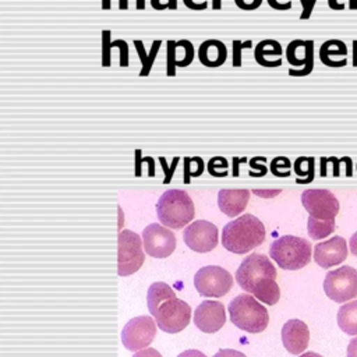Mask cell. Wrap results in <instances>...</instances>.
I'll return each instance as SVG.
<instances>
[{
    "mask_svg": "<svg viewBox=\"0 0 357 357\" xmlns=\"http://www.w3.org/2000/svg\"><path fill=\"white\" fill-rule=\"evenodd\" d=\"M112 47H117L119 49V66L120 67H127L128 63H130V59H128V53H130L128 43L124 39H114L112 42Z\"/></svg>",
    "mask_w": 357,
    "mask_h": 357,
    "instance_id": "d6a6232c",
    "label": "cell"
},
{
    "mask_svg": "<svg viewBox=\"0 0 357 357\" xmlns=\"http://www.w3.org/2000/svg\"><path fill=\"white\" fill-rule=\"evenodd\" d=\"M257 162H258V156L250 159V166H251L252 169H257V172H254V170H250V172H248V174H250L251 177H262V176H265L266 172H268V169H266L265 165H258Z\"/></svg>",
    "mask_w": 357,
    "mask_h": 357,
    "instance_id": "74e56055",
    "label": "cell"
},
{
    "mask_svg": "<svg viewBox=\"0 0 357 357\" xmlns=\"http://www.w3.org/2000/svg\"><path fill=\"white\" fill-rule=\"evenodd\" d=\"M236 282L245 293H251L268 305L276 304L280 298L276 268L265 254L254 252L245 257L236 272Z\"/></svg>",
    "mask_w": 357,
    "mask_h": 357,
    "instance_id": "6da1fadb",
    "label": "cell"
},
{
    "mask_svg": "<svg viewBox=\"0 0 357 357\" xmlns=\"http://www.w3.org/2000/svg\"><path fill=\"white\" fill-rule=\"evenodd\" d=\"M325 294L335 303L350 301L357 297V269L344 265L329 271L324 280Z\"/></svg>",
    "mask_w": 357,
    "mask_h": 357,
    "instance_id": "52a82bcc",
    "label": "cell"
},
{
    "mask_svg": "<svg viewBox=\"0 0 357 357\" xmlns=\"http://www.w3.org/2000/svg\"><path fill=\"white\" fill-rule=\"evenodd\" d=\"M176 293L174 290L163 282H155L149 286L148 289V294H146V303H148V310L151 312V315H156L158 308L162 303L174 298Z\"/></svg>",
    "mask_w": 357,
    "mask_h": 357,
    "instance_id": "44dd1931",
    "label": "cell"
},
{
    "mask_svg": "<svg viewBox=\"0 0 357 357\" xmlns=\"http://www.w3.org/2000/svg\"><path fill=\"white\" fill-rule=\"evenodd\" d=\"M230 321L241 331L250 333L262 332L269 324L266 308L251 294L241 293L236 296L227 307Z\"/></svg>",
    "mask_w": 357,
    "mask_h": 357,
    "instance_id": "277c9868",
    "label": "cell"
},
{
    "mask_svg": "<svg viewBox=\"0 0 357 357\" xmlns=\"http://www.w3.org/2000/svg\"><path fill=\"white\" fill-rule=\"evenodd\" d=\"M112 32L105 29L100 32V63L103 67L112 64Z\"/></svg>",
    "mask_w": 357,
    "mask_h": 357,
    "instance_id": "484cf974",
    "label": "cell"
},
{
    "mask_svg": "<svg viewBox=\"0 0 357 357\" xmlns=\"http://www.w3.org/2000/svg\"><path fill=\"white\" fill-rule=\"evenodd\" d=\"M183 3H184V6H185L187 8H190V10H192V11H202V10H206L208 6H209L206 0H204V1H201V3H198V1H195V0H183Z\"/></svg>",
    "mask_w": 357,
    "mask_h": 357,
    "instance_id": "60d3db41",
    "label": "cell"
},
{
    "mask_svg": "<svg viewBox=\"0 0 357 357\" xmlns=\"http://www.w3.org/2000/svg\"><path fill=\"white\" fill-rule=\"evenodd\" d=\"M204 160L199 156L184 158V183L188 184L191 177H198L204 172Z\"/></svg>",
    "mask_w": 357,
    "mask_h": 357,
    "instance_id": "cb8c5ba5",
    "label": "cell"
},
{
    "mask_svg": "<svg viewBox=\"0 0 357 357\" xmlns=\"http://www.w3.org/2000/svg\"><path fill=\"white\" fill-rule=\"evenodd\" d=\"M132 43H134V47H135L137 54H138V57H139L141 66H142V64H145V61H146V57H148V53H149V52H146V50H145V45H144V42H142V40H139V39H135Z\"/></svg>",
    "mask_w": 357,
    "mask_h": 357,
    "instance_id": "ab89813d",
    "label": "cell"
},
{
    "mask_svg": "<svg viewBox=\"0 0 357 357\" xmlns=\"http://www.w3.org/2000/svg\"><path fill=\"white\" fill-rule=\"evenodd\" d=\"M252 192L258 197H262V198H273L275 195L280 194L282 190H252Z\"/></svg>",
    "mask_w": 357,
    "mask_h": 357,
    "instance_id": "f6af8a7d",
    "label": "cell"
},
{
    "mask_svg": "<svg viewBox=\"0 0 357 357\" xmlns=\"http://www.w3.org/2000/svg\"><path fill=\"white\" fill-rule=\"evenodd\" d=\"M337 325L346 335H357V300L349 301L339 308Z\"/></svg>",
    "mask_w": 357,
    "mask_h": 357,
    "instance_id": "7402d4cb",
    "label": "cell"
},
{
    "mask_svg": "<svg viewBox=\"0 0 357 357\" xmlns=\"http://www.w3.org/2000/svg\"><path fill=\"white\" fill-rule=\"evenodd\" d=\"M349 247H350V251L353 255L357 257V231L350 237V241H349Z\"/></svg>",
    "mask_w": 357,
    "mask_h": 357,
    "instance_id": "f907efd6",
    "label": "cell"
},
{
    "mask_svg": "<svg viewBox=\"0 0 357 357\" xmlns=\"http://www.w3.org/2000/svg\"><path fill=\"white\" fill-rule=\"evenodd\" d=\"M227 59V47L219 39H206L198 47V60L209 68L223 66Z\"/></svg>",
    "mask_w": 357,
    "mask_h": 357,
    "instance_id": "ac0fdd59",
    "label": "cell"
},
{
    "mask_svg": "<svg viewBox=\"0 0 357 357\" xmlns=\"http://www.w3.org/2000/svg\"><path fill=\"white\" fill-rule=\"evenodd\" d=\"M347 357H357V336L349 342Z\"/></svg>",
    "mask_w": 357,
    "mask_h": 357,
    "instance_id": "bcb514c9",
    "label": "cell"
},
{
    "mask_svg": "<svg viewBox=\"0 0 357 357\" xmlns=\"http://www.w3.org/2000/svg\"><path fill=\"white\" fill-rule=\"evenodd\" d=\"M282 342L289 353L301 354L310 342L307 324L300 319H289L282 328Z\"/></svg>",
    "mask_w": 357,
    "mask_h": 357,
    "instance_id": "2e32d148",
    "label": "cell"
},
{
    "mask_svg": "<svg viewBox=\"0 0 357 357\" xmlns=\"http://www.w3.org/2000/svg\"><path fill=\"white\" fill-rule=\"evenodd\" d=\"M328 6H329V8H332L335 11H342L346 7L344 3H342L339 0H328Z\"/></svg>",
    "mask_w": 357,
    "mask_h": 357,
    "instance_id": "c3c4849f",
    "label": "cell"
},
{
    "mask_svg": "<svg viewBox=\"0 0 357 357\" xmlns=\"http://www.w3.org/2000/svg\"><path fill=\"white\" fill-rule=\"evenodd\" d=\"M151 7L156 11L163 10H176L177 8V0H151Z\"/></svg>",
    "mask_w": 357,
    "mask_h": 357,
    "instance_id": "e575fe53",
    "label": "cell"
},
{
    "mask_svg": "<svg viewBox=\"0 0 357 357\" xmlns=\"http://www.w3.org/2000/svg\"><path fill=\"white\" fill-rule=\"evenodd\" d=\"M146 162L149 165V176H153L155 174V160L151 156H146V158H142L141 156V149H137L135 151V173L137 176H141V165Z\"/></svg>",
    "mask_w": 357,
    "mask_h": 357,
    "instance_id": "836d02e7",
    "label": "cell"
},
{
    "mask_svg": "<svg viewBox=\"0 0 357 357\" xmlns=\"http://www.w3.org/2000/svg\"><path fill=\"white\" fill-rule=\"evenodd\" d=\"M252 47V40H233L231 42V49H233V56H231V63L234 67H240L243 64V56H241V50L243 49H250Z\"/></svg>",
    "mask_w": 357,
    "mask_h": 357,
    "instance_id": "1f68e13d",
    "label": "cell"
},
{
    "mask_svg": "<svg viewBox=\"0 0 357 357\" xmlns=\"http://www.w3.org/2000/svg\"><path fill=\"white\" fill-rule=\"evenodd\" d=\"M222 8V0H212V10H220Z\"/></svg>",
    "mask_w": 357,
    "mask_h": 357,
    "instance_id": "9f6ffc18",
    "label": "cell"
},
{
    "mask_svg": "<svg viewBox=\"0 0 357 357\" xmlns=\"http://www.w3.org/2000/svg\"><path fill=\"white\" fill-rule=\"evenodd\" d=\"M177 47L184 49V57L177 61V67H188L192 63L194 56H195L194 45L188 39H180V40H177Z\"/></svg>",
    "mask_w": 357,
    "mask_h": 357,
    "instance_id": "4dcf8cb0",
    "label": "cell"
},
{
    "mask_svg": "<svg viewBox=\"0 0 357 357\" xmlns=\"http://www.w3.org/2000/svg\"><path fill=\"white\" fill-rule=\"evenodd\" d=\"M307 229H308V234H310V237L312 240L325 238L326 236L333 233V230H335V219L321 220V219H315L312 216H308Z\"/></svg>",
    "mask_w": 357,
    "mask_h": 357,
    "instance_id": "603a6c76",
    "label": "cell"
},
{
    "mask_svg": "<svg viewBox=\"0 0 357 357\" xmlns=\"http://www.w3.org/2000/svg\"><path fill=\"white\" fill-rule=\"evenodd\" d=\"M347 46L340 39L325 40L319 47V60L331 68H340L347 64Z\"/></svg>",
    "mask_w": 357,
    "mask_h": 357,
    "instance_id": "d6986e66",
    "label": "cell"
},
{
    "mask_svg": "<svg viewBox=\"0 0 357 357\" xmlns=\"http://www.w3.org/2000/svg\"><path fill=\"white\" fill-rule=\"evenodd\" d=\"M142 243L148 255L166 258L176 248V236L162 223H151L142 230Z\"/></svg>",
    "mask_w": 357,
    "mask_h": 357,
    "instance_id": "7c38bea8",
    "label": "cell"
},
{
    "mask_svg": "<svg viewBox=\"0 0 357 357\" xmlns=\"http://www.w3.org/2000/svg\"><path fill=\"white\" fill-rule=\"evenodd\" d=\"M183 240L192 251H212L218 245V227L205 219L191 222L183 231Z\"/></svg>",
    "mask_w": 357,
    "mask_h": 357,
    "instance_id": "4fadbf2b",
    "label": "cell"
},
{
    "mask_svg": "<svg viewBox=\"0 0 357 357\" xmlns=\"http://www.w3.org/2000/svg\"><path fill=\"white\" fill-rule=\"evenodd\" d=\"M117 272L120 276L135 273L145 261L144 243L132 230H120L117 238Z\"/></svg>",
    "mask_w": 357,
    "mask_h": 357,
    "instance_id": "8992f818",
    "label": "cell"
},
{
    "mask_svg": "<svg viewBox=\"0 0 357 357\" xmlns=\"http://www.w3.org/2000/svg\"><path fill=\"white\" fill-rule=\"evenodd\" d=\"M229 163L223 156H215L208 162V172L213 177H226Z\"/></svg>",
    "mask_w": 357,
    "mask_h": 357,
    "instance_id": "f1b7e54d",
    "label": "cell"
},
{
    "mask_svg": "<svg viewBox=\"0 0 357 357\" xmlns=\"http://www.w3.org/2000/svg\"><path fill=\"white\" fill-rule=\"evenodd\" d=\"M282 53H283V49L278 40L264 39L255 45L254 59L259 66L273 68V67L282 66V59L279 57L276 60H266V56H282Z\"/></svg>",
    "mask_w": 357,
    "mask_h": 357,
    "instance_id": "ffe728a7",
    "label": "cell"
},
{
    "mask_svg": "<svg viewBox=\"0 0 357 357\" xmlns=\"http://www.w3.org/2000/svg\"><path fill=\"white\" fill-rule=\"evenodd\" d=\"M177 357H206L202 351L195 350V349H190V350H184L183 353H180Z\"/></svg>",
    "mask_w": 357,
    "mask_h": 357,
    "instance_id": "7dc6e473",
    "label": "cell"
},
{
    "mask_svg": "<svg viewBox=\"0 0 357 357\" xmlns=\"http://www.w3.org/2000/svg\"><path fill=\"white\" fill-rule=\"evenodd\" d=\"M132 357H162V354H160L156 349L145 347V349H142V350L135 351Z\"/></svg>",
    "mask_w": 357,
    "mask_h": 357,
    "instance_id": "7bdbcfd3",
    "label": "cell"
},
{
    "mask_svg": "<svg viewBox=\"0 0 357 357\" xmlns=\"http://www.w3.org/2000/svg\"><path fill=\"white\" fill-rule=\"evenodd\" d=\"M301 204L310 216L321 220L335 219L340 209L335 194L325 188L305 190L301 194Z\"/></svg>",
    "mask_w": 357,
    "mask_h": 357,
    "instance_id": "8fae6325",
    "label": "cell"
},
{
    "mask_svg": "<svg viewBox=\"0 0 357 357\" xmlns=\"http://www.w3.org/2000/svg\"><path fill=\"white\" fill-rule=\"evenodd\" d=\"M291 163L286 156H276L271 160V173L276 177H289Z\"/></svg>",
    "mask_w": 357,
    "mask_h": 357,
    "instance_id": "83f0119b",
    "label": "cell"
},
{
    "mask_svg": "<svg viewBox=\"0 0 357 357\" xmlns=\"http://www.w3.org/2000/svg\"><path fill=\"white\" fill-rule=\"evenodd\" d=\"M160 45H162V40H159V39L152 42L151 50H149L148 57H146V61H145V64L141 66L139 77H148V75H149V73H151V70H152V67H153V63H155V60H156V54H158V52H159V49H160Z\"/></svg>",
    "mask_w": 357,
    "mask_h": 357,
    "instance_id": "f546056e",
    "label": "cell"
},
{
    "mask_svg": "<svg viewBox=\"0 0 357 357\" xmlns=\"http://www.w3.org/2000/svg\"><path fill=\"white\" fill-rule=\"evenodd\" d=\"M298 357H322V356L314 351H307V353H301Z\"/></svg>",
    "mask_w": 357,
    "mask_h": 357,
    "instance_id": "11a10c76",
    "label": "cell"
},
{
    "mask_svg": "<svg viewBox=\"0 0 357 357\" xmlns=\"http://www.w3.org/2000/svg\"><path fill=\"white\" fill-rule=\"evenodd\" d=\"M159 162L162 163V167H163V170H165V180H163V183H169L170 180H172V176H173V173H174V170H176V166H177V163H178V158H174L173 160H172V165L167 167V165H166V159L165 158H159Z\"/></svg>",
    "mask_w": 357,
    "mask_h": 357,
    "instance_id": "d590c367",
    "label": "cell"
},
{
    "mask_svg": "<svg viewBox=\"0 0 357 357\" xmlns=\"http://www.w3.org/2000/svg\"><path fill=\"white\" fill-rule=\"evenodd\" d=\"M135 8L137 10H145V0H137L135 1Z\"/></svg>",
    "mask_w": 357,
    "mask_h": 357,
    "instance_id": "6f0895ef",
    "label": "cell"
},
{
    "mask_svg": "<svg viewBox=\"0 0 357 357\" xmlns=\"http://www.w3.org/2000/svg\"><path fill=\"white\" fill-rule=\"evenodd\" d=\"M194 286L204 297H222L233 286V276L222 266L206 265L194 276Z\"/></svg>",
    "mask_w": 357,
    "mask_h": 357,
    "instance_id": "ba28073f",
    "label": "cell"
},
{
    "mask_svg": "<svg viewBox=\"0 0 357 357\" xmlns=\"http://www.w3.org/2000/svg\"><path fill=\"white\" fill-rule=\"evenodd\" d=\"M236 6L244 11H254L261 7L262 0H234Z\"/></svg>",
    "mask_w": 357,
    "mask_h": 357,
    "instance_id": "8d00e7d4",
    "label": "cell"
},
{
    "mask_svg": "<svg viewBox=\"0 0 357 357\" xmlns=\"http://www.w3.org/2000/svg\"><path fill=\"white\" fill-rule=\"evenodd\" d=\"M156 322L149 315L131 318L121 331V342L127 350L138 351L152 343L156 336Z\"/></svg>",
    "mask_w": 357,
    "mask_h": 357,
    "instance_id": "9c48e42d",
    "label": "cell"
},
{
    "mask_svg": "<svg viewBox=\"0 0 357 357\" xmlns=\"http://www.w3.org/2000/svg\"><path fill=\"white\" fill-rule=\"evenodd\" d=\"M250 194L245 188H223L218 192V206L226 216L234 218L244 212Z\"/></svg>",
    "mask_w": 357,
    "mask_h": 357,
    "instance_id": "e0dca14e",
    "label": "cell"
},
{
    "mask_svg": "<svg viewBox=\"0 0 357 357\" xmlns=\"http://www.w3.org/2000/svg\"><path fill=\"white\" fill-rule=\"evenodd\" d=\"M177 42L167 40L166 42V75L174 77L177 70Z\"/></svg>",
    "mask_w": 357,
    "mask_h": 357,
    "instance_id": "4316f807",
    "label": "cell"
},
{
    "mask_svg": "<svg viewBox=\"0 0 357 357\" xmlns=\"http://www.w3.org/2000/svg\"><path fill=\"white\" fill-rule=\"evenodd\" d=\"M315 159L311 156V160H310V165L307 167L303 166V156L297 158L294 160V165H293V169H294V173L300 177H305V178H297L296 183L298 184H307V183H311L314 180V170H315Z\"/></svg>",
    "mask_w": 357,
    "mask_h": 357,
    "instance_id": "d4e9b609",
    "label": "cell"
},
{
    "mask_svg": "<svg viewBox=\"0 0 357 357\" xmlns=\"http://www.w3.org/2000/svg\"><path fill=\"white\" fill-rule=\"evenodd\" d=\"M155 318L159 329L167 333H177L190 324L191 308L184 300L174 297L159 305Z\"/></svg>",
    "mask_w": 357,
    "mask_h": 357,
    "instance_id": "30bf717a",
    "label": "cell"
},
{
    "mask_svg": "<svg viewBox=\"0 0 357 357\" xmlns=\"http://www.w3.org/2000/svg\"><path fill=\"white\" fill-rule=\"evenodd\" d=\"M213 357H247L244 353L233 349H222Z\"/></svg>",
    "mask_w": 357,
    "mask_h": 357,
    "instance_id": "ee69618b",
    "label": "cell"
},
{
    "mask_svg": "<svg viewBox=\"0 0 357 357\" xmlns=\"http://www.w3.org/2000/svg\"><path fill=\"white\" fill-rule=\"evenodd\" d=\"M100 7L102 10H110L112 8V0H100Z\"/></svg>",
    "mask_w": 357,
    "mask_h": 357,
    "instance_id": "f5cc1de1",
    "label": "cell"
},
{
    "mask_svg": "<svg viewBox=\"0 0 357 357\" xmlns=\"http://www.w3.org/2000/svg\"><path fill=\"white\" fill-rule=\"evenodd\" d=\"M247 162V158H233V176H238V165Z\"/></svg>",
    "mask_w": 357,
    "mask_h": 357,
    "instance_id": "681fc988",
    "label": "cell"
},
{
    "mask_svg": "<svg viewBox=\"0 0 357 357\" xmlns=\"http://www.w3.org/2000/svg\"><path fill=\"white\" fill-rule=\"evenodd\" d=\"M347 258V243L343 237L335 236L314 247V261L321 268H332Z\"/></svg>",
    "mask_w": 357,
    "mask_h": 357,
    "instance_id": "9a60e30c",
    "label": "cell"
},
{
    "mask_svg": "<svg viewBox=\"0 0 357 357\" xmlns=\"http://www.w3.org/2000/svg\"><path fill=\"white\" fill-rule=\"evenodd\" d=\"M265 238V226L254 215L245 213L226 223L222 231V245L234 254H245Z\"/></svg>",
    "mask_w": 357,
    "mask_h": 357,
    "instance_id": "7a4b0ae2",
    "label": "cell"
},
{
    "mask_svg": "<svg viewBox=\"0 0 357 357\" xmlns=\"http://www.w3.org/2000/svg\"><path fill=\"white\" fill-rule=\"evenodd\" d=\"M269 257L286 271H297L311 261V244L296 236H282L271 244Z\"/></svg>",
    "mask_w": 357,
    "mask_h": 357,
    "instance_id": "5b68a950",
    "label": "cell"
},
{
    "mask_svg": "<svg viewBox=\"0 0 357 357\" xmlns=\"http://www.w3.org/2000/svg\"><path fill=\"white\" fill-rule=\"evenodd\" d=\"M128 8V0H119V10H127Z\"/></svg>",
    "mask_w": 357,
    "mask_h": 357,
    "instance_id": "db71d44e",
    "label": "cell"
},
{
    "mask_svg": "<svg viewBox=\"0 0 357 357\" xmlns=\"http://www.w3.org/2000/svg\"><path fill=\"white\" fill-rule=\"evenodd\" d=\"M268 1V6L273 10H278V11H287L291 8L293 3L291 1H286V3H280L279 0H266Z\"/></svg>",
    "mask_w": 357,
    "mask_h": 357,
    "instance_id": "b9f144b4",
    "label": "cell"
},
{
    "mask_svg": "<svg viewBox=\"0 0 357 357\" xmlns=\"http://www.w3.org/2000/svg\"><path fill=\"white\" fill-rule=\"evenodd\" d=\"M159 222L169 229H181L191 223L195 208L191 197L184 190L172 188L165 191L156 202Z\"/></svg>",
    "mask_w": 357,
    "mask_h": 357,
    "instance_id": "3957f363",
    "label": "cell"
},
{
    "mask_svg": "<svg viewBox=\"0 0 357 357\" xmlns=\"http://www.w3.org/2000/svg\"><path fill=\"white\" fill-rule=\"evenodd\" d=\"M349 8L357 10V0H349Z\"/></svg>",
    "mask_w": 357,
    "mask_h": 357,
    "instance_id": "680465c9",
    "label": "cell"
},
{
    "mask_svg": "<svg viewBox=\"0 0 357 357\" xmlns=\"http://www.w3.org/2000/svg\"><path fill=\"white\" fill-rule=\"evenodd\" d=\"M351 64L357 67V39L351 43Z\"/></svg>",
    "mask_w": 357,
    "mask_h": 357,
    "instance_id": "816d5d0a",
    "label": "cell"
},
{
    "mask_svg": "<svg viewBox=\"0 0 357 357\" xmlns=\"http://www.w3.org/2000/svg\"><path fill=\"white\" fill-rule=\"evenodd\" d=\"M301 3V14H300V20H308L312 14V10L317 4V0H300Z\"/></svg>",
    "mask_w": 357,
    "mask_h": 357,
    "instance_id": "f35d334b",
    "label": "cell"
},
{
    "mask_svg": "<svg viewBox=\"0 0 357 357\" xmlns=\"http://www.w3.org/2000/svg\"><path fill=\"white\" fill-rule=\"evenodd\" d=\"M226 322L225 307L220 301H202L194 311L195 326L205 333L218 332Z\"/></svg>",
    "mask_w": 357,
    "mask_h": 357,
    "instance_id": "5bb4252c",
    "label": "cell"
}]
</instances>
